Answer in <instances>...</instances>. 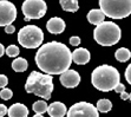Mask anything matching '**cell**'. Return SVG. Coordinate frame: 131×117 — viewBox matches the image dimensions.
Wrapping results in <instances>:
<instances>
[{
    "label": "cell",
    "mask_w": 131,
    "mask_h": 117,
    "mask_svg": "<svg viewBox=\"0 0 131 117\" xmlns=\"http://www.w3.org/2000/svg\"><path fill=\"white\" fill-rule=\"evenodd\" d=\"M113 90H115L117 93H122V92H124V91H125V85H124V84H122V83H119Z\"/></svg>",
    "instance_id": "cell-25"
},
{
    "label": "cell",
    "mask_w": 131,
    "mask_h": 117,
    "mask_svg": "<svg viewBox=\"0 0 131 117\" xmlns=\"http://www.w3.org/2000/svg\"><path fill=\"white\" fill-rule=\"evenodd\" d=\"M66 114L67 117H99L96 107L88 102H79L73 104Z\"/></svg>",
    "instance_id": "cell-8"
},
{
    "label": "cell",
    "mask_w": 131,
    "mask_h": 117,
    "mask_svg": "<svg viewBox=\"0 0 131 117\" xmlns=\"http://www.w3.org/2000/svg\"><path fill=\"white\" fill-rule=\"evenodd\" d=\"M44 33L37 25H27L20 28L18 33V41L23 47L37 49L43 44Z\"/></svg>",
    "instance_id": "cell-6"
},
{
    "label": "cell",
    "mask_w": 131,
    "mask_h": 117,
    "mask_svg": "<svg viewBox=\"0 0 131 117\" xmlns=\"http://www.w3.org/2000/svg\"><path fill=\"white\" fill-rule=\"evenodd\" d=\"M32 108H33V111L36 114L41 115V114H44V112L47 111V108H49V107H47L45 101H37V102H34V104Z\"/></svg>",
    "instance_id": "cell-20"
},
{
    "label": "cell",
    "mask_w": 131,
    "mask_h": 117,
    "mask_svg": "<svg viewBox=\"0 0 131 117\" xmlns=\"http://www.w3.org/2000/svg\"><path fill=\"white\" fill-rule=\"evenodd\" d=\"M115 57H116V59L118 60V62L124 63V62H128L129 59H130L131 53H130V51H129L128 49H125V47H121V49H118L116 51Z\"/></svg>",
    "instance_id": "cell-18"
},
{
    "label": "cell",
    "mask_w": 131,
    "mask_h": 117,
    "mask_svg": "<svg viewBox=\"0 0 131 117\" xmlns=\"http://www.w3.org/2000/svg\"><path fill=\"white\" fill-rule=\"evenodd\" d=\"M60 6L66 12H77L79 9V4L77 0H60Z\"/></svg>",
    "instance_id": "cell-16"
},
{
    "label": "cell",
    "mask_w": 131,
    "mask_h": 117,
    "mask_svg": "<svg viewBox=\"0 0 131 117\" xmlns=\"http://www.w3.org/2000/svg\"><path fill=\"white\" fill-rule=\"evenodd\" d=\"M23 13L25 20L28 22L31 19H40L45 16L47 5L44 0H26L23 4Z\"/></svg>",
    "instance_id": "cell-7"
},
{
    "label": "cell",
    "mask_w": 131,
    "mask_h": 117,
    "mask_svg": "<svg viewBox=\"0 0 131 117\" xmlns=\"http://www.w3.org/2000/svg\"><path fill=\"white\" fill-rule=\"evenodd\" d=\"M90 52L89 50L84 49V47H78L73 52H71V58L72 62H74L78 65H85L90 62Z\"/></svg>",
    "instance_id": "cell-11"
},
{
    "label": "cell",
    "mask_w": 131,
    "mask_h": 117,
    "mask_svg": "<svg viewBox=\"0 0 131 117\" xmlns=\"http://www.w3.org/2000/svg\"><path fill=\"white\" fill-rule=\"evenodd\" d=\"M7 115L9 117H27L28 109L26 105L21 104V103H15L7 109Z\"/></svg>",
    "instance_id": "cell-13"
},
{
    "label": "cell",
    "mask_w": 131,
    "mask_h": 117,
    "mask_svg": "<svg viewBox=\"0 0 131 117\" xmlns=\"http://www.w3.org/2000/svg\"><path fill=\"white\" fill-rule=\"evenodd\" d=\"M70 44L72 46H78L80 44V38L77 37V36H73V37L70 38Z\"/></svg>",
    "instance_id": "cell-24"
},
{
    "label": "cell",
    "mask_w": 131,
    "mask_h": 117,
    "mask_svg": "<svg viewBox=\"0 0 131 117\" xmlns=\"http://www.w3.org/2000/svg\"><path fill=\"white\" fill-rule=\"evenodd\" d=\"M17 18V8L14 4L7 0H0V26L12 25Z\"/></svg>",
    "instance_id": "cell-9"
},
{
    "label": "cell",
    "mask_w": 131,
    "mask_h": 117,
    "mask_svg": "<svg viewBox=\"0 0 131 117\" xmlns=\"http://www.w3.org/2000/svg\"><path fill=\"white\" fill-rule=\"evenodd\" d=\"M8 84V78L5 76V75H0V89L1 88H5V86Z\"/></svg>",
    "instance_id": "cell-23"
},
{
    "label": "cell",
    "mask_w": 131,
    "mask_h": 117,
    "mask_svg": "<svg viewBox=\"0 0 131 117\" xmlns=\"http://www.w3.org/2000/svg\"><path fill=\"white\" fill-rule=\"evenodd\" d=\"M101 11L111 19H124L131 13L130 0H101Z\"/></svg>",
    "instance_id": "cell-5"
},
{
    "label": "cell",
    "mask_w": 131,
    "mask_h": 117,
    "mask_svg": "<svg viewBox=\"0 0 131 117\" xmlns=\"http://www.w3.org/2000/svg\"><path fill=\"white\" fill-rule=\"evenodd\" d=\"M104 19H105V16L103 14L101 9L98 8H93L88 13V20L92 25H97L98 26L99 24H102L104 22Z\"/></svg>",
    "instance_id": "cell-15"
},
{
    "label": "cell",
    "mask_w": 131,
    "mask_h": 117,
    "mask_svg": "<svg viewBox=\"0 0 131 117\" xmlns=\"http://www.w3.org/2000/svg\"><path fill=\"white\" fill-rule=\"evenodd\" d=\"M130 72H131V65H129L125 71V78L128 80V83H131V77H130Z\"/></svg>",
    "instance_id": "cell-27"
},
{
    "label": "cell",
    "mask_w": 131,
    "mask_h": 117,
    "mask_svg": "<svg viewBox=\"0 0 131 117\" xmlns=\"http://www.w3.org/2000/svg\"><path fill=\"white\" fill-rule=\"evenodd\" d=\"M91 82L97 90L109 92L121 83V75L118 70L111 65H101L92 71Z\"/></svg>",
    "instance_id": "cell-2"
},
{
    "label": "cell",
    "mask_w": 131,
    "mask_h": 117,
    "mask_svg": "<svg viewBox=\"0 0 131 117\" xmlns=\"http://www.w3.org/2000/svg\"><path fill=\"white\" fill-rule=\"evenodd\" d=\"M46 28L52 34L63 33L65 30V22L59 17H53V18L49 19V22L46 24Z\"/></svg>",
    "instance_id": "cell-12"
},
{
    "label": "cell",
    "mask_w": 131,
    "mask_h": 117,
    "mask_svg": "<svg viewBox=\"0 0 131 117\" xmlns=\"http://www.w3.org/2000/svg\"><path fill=\"white\" fill-rule=\"evenodd\" d=\"M5 52L8 57H17L19 55V47L15 46V45H9L6 50H5Z\"/></svg>",
    "instance_id": "cell-21"
},
{
    "label": "cell",
    "mask_w": 131,
    "mask_h": 117,
    "mask_svg": "<svg viewBox=\"0 0 131 117\" xmlns=\"http://www.w3.org/2000/svg\"><path fill=\"white\" fill-rule=\"evenodd\" d=\"M13 92L11 89H7V88H4L1 91H0V97L4 99V101H8V99L12 98Z\"/></svg>",
    "instance_id": "cell-22"
},
{
    "label": "cell",
    "mask_w": 131,
    "mask_h": 117,
    "mask_svg": "<svg viewBox=\"0 0 131 117\" xmlns=\"http://www.w3.org/2000/svg\"><path fill=\"white\" fill-rule=\"evenodd\" d=\"M4 53H5V47H4L3 44L0 43V57H3Z\"/></svg>",
    "instance_id": "cell-30"
},
{
    "label": "cell",
    "mask_w": 131,
    "mask_h": 117,
    "mask_svg": "<svg viewBox=\"0 0 131 117\" xmlns=\"http://www.w3.org/2000/svg\"><path fill=\"white\" fill-rule=\"evenodd\" d=\"M27 66H28L27 60L25 58H21V57L15 58L12 62V69L15 72H24V71L27 70Z\"/></svg>",
    "instance_id": "cell-17"
},
{
    "label": "cell",
    "mask_w": 131,
    "mask_h": 117,
    "mask_svg": "<svg viewBox=\"0 0 131 117\" xmlns=\"http://www.w3.org/2000/svg\"><path fill=\"white\" fill-rule=\"evenodd\" d=\"M34 59L38 68L50 76L64 73L72 63L70 49L58 41H50L41 45Z\"/></svg>",
    "instance_id": "cell-1"
},
{
    "label": "cell",
    "mask_w": 131,
    "mask_h": 117,
    "mask_svg": "<svg viewBox=\"0 0 131 117\" xmlns=\"http://www.w3.org/2000/svg\"><path fill=\"white\" fill-rule=\"evenodd\" d=\"M15 31V27L13 26V25H7V26H5V32L6 33H13V32Z\"/></svg>",
    "instance_id": "cell-28"
},
{
    "label": "cell",
    "mask_w": 131,
    "mask_h": 117,
    "mask_svg": "<svg viewBox=\"0 0 131 117\" xmlns=\"http://www.w3.org/2000/svg\"><path fill=\"white\" fill-rule=\"evenodd\" d=\"M122 31L113 22H103L93 31V38L102 46H112L121 40Z\"/></svg>",
    "instance_id": "cell-4"
},
{
    "label": "cell",
    "mask_w": 131,
    "mask_h": 117,
    "mask_svg": "<svg viewBox=\"0 0 131 117\" xmlns=\"http://www.w3.org/2000/svg\"><path fill=\"white\" fill-rule=\"evenodd\" d=\"M7 114V108L5 104H0V117H4Z\"/></svg>",
    "instance_id": "cell-26"
},
{
    "label": "cell",
    "mask_w": 131,
    "mask_h": 117,
    "mask_svg": "<svg viewBox=\"0 0 131 117\" xmlns=\"http://www.w3.org/2000/svg\"><path fill=\"white\" fill-rule=\"evenodd\" d=\"M25 90L27 93H34L44 99H50L53 91V78L50 75L32 71L26 80Z\"/></svg>",
    "instance_id": "cell-3"
},
{
    "label": "cell",
    "mask_w": 131,
    "mask_h": 117,
    "mask_svg": "<svg viewBox=\"0 0 131 117\" xmlns=\"http://www.w3.org/2000/svg\"><path fill=\"white\" fill-rule=\"evenodd\" d=\"M33 117H44V116H43V115H38V114H36Z\"/></svg>",
    "instance_id": "cell-31"
},
{
    "label": "cell",
    "mask_w": 131,
    "mask_h": 117,
    "mask_svg": "<svg viewBox=\"0 0 131 117\" xmlns=\"http://www.w3.org/2000/svg\"><path fill=\"white\" fill-rule=\"evenodd\" d=\"M98 112H109L111 109H112V103L109 99H99L97 102V107H96Z\"/></svg>",
    "instance_id": "cell-19"
},
{
    "label": "cell",
    "mask_w": 131,
    "mask_h": 117,
    "mask_svg": "<svg viewBox=\"0 0 131 117\" xmlns=\"http://www.w3.org/2000/svg\"><path fill=\"white\" fill-rule=\"evenodd\" d=\"M47 112H49L50 117H64L67 112V109L65 104H63L61 102H54L49 105Z\"/></svg>",
    "instance_id": "cell-14"
},
{
    "label": "cell",
    "mask_w": 131,
    "mask_h": 117,
    "mask_svg": "<svg viewBox=\"0 0 131 117\" xmlns=\"http://www.w3.org/2000/svg\"><path fill=\"white\" fill-rule=\"evenodd\" d=\"M60 83L65 88H76L80 83V76L76 70L69 69L64 73L60 75Z\"/></svg>",
    "instance_id": "cell-10"
},
{
    "label": "cell",
    "mask_w": 131,
    "mask_h": 117,
    "mask_svg": "<svg viewBox=\"0 0 131 117\" xmlns=\"http://www.w3.org/2000/svg\"><path fill=\"white\" fill-rule=\"evenodd\" d=\"M130 97H131V96H130V93L125 92V91H124V92H122V93H121V98H122L123 101H125V99H130Z\"/></svg>",
    "instance_id": "cell-29"
}]
</instances>
